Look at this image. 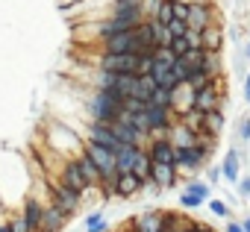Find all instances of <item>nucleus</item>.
I'll list each match as a JSON object with an SVG mask.
<instances>
[{"mask_svg":"<svg viewBox=\"0 0 250 232\" xmlns=\"http://www.w3.org/2000/svg\"><path fill=\"white\" fill-rule=\"evenodd\" d=\"M30 191H33L30 162L18 150L3 147L0 150V203H3V209L9 214H18Z\"/></svg>","mask_w":250,"mask_h":232,"instance_id":"obj_1","label":"nucleus"},{"mask_svg":"<svg viewBox=\"0 0 250 232\" xmlns=\"http://www.w3.org/2000/svg\"><path fill=\"white\" fill-rule=\"evenodd\" d=\"M85 109H88L91 124H103V127H112L115 121L124 118V100L112 91H91Z\"/></svg>","mask_w":250,"mask_h":232,"instance_id":"obj_2","label":"nucleus"},{"mask_svg":"<svg viewBox=\"0 0 250 232\" xmlns=\"http://www.w3.org/2000/svg\"><path fill=\"white\" fill-rule=\"evenodd\" d=\"M94 65L97 71H106V74H133V77L142 74L136 53H100Z\"/></svg>","mask_w":250,"mask_h":232,"instance_id":"obj_3","label":"nucleus"},{"mask_svg":"<svg viewBox=\"0 0 250 232\" xmlns=\"http://www.w3.org/2000/svg\"><path fill=\"white\" fill-rule=\"evenodd\" d=\"M100 50L103 53H150L142 41H139V36H136V30H130V33H118V36H106V39H100Z\"/></svg>","mask_w":250,"mask_h":232,"instance_id":"obj_4","label":"nucleus"},{"mask_svg":"<svg viewBox=\"0 0 250 232\" xmlns=\"http://www.w3.org/2000/svg\"><path fill=\"white\" fill-rule=\"evenodd\" d=\"M53 179H56L59 185H65L68 191L80 194V197H85V191H88V182L83 179V174H80V168H77L74 159H59V174H56Z\"/></svg>","mask_w":250,"mask_h":232,"instance_id":"obj_5","label":"nucleus"},{"mask_svg":"<svg viewBox=\"0 0 250 232\" xmlns=\"http://www.w3.org/2000/svg\"><path fill=\"white\" fill-rule=\"evenodd\" d=\"M206 165H209V162H206L194 147H174V168H177V174L183 171V174L194 176V174H200Z\"/></svg>","mask_w":250,"mask_h":232,"instance_id":"obj_6","label":"nucleus"},{"mask_svg":"<svg viewBox=\"0 0 250 232\" xmlns=\"http://www.w3.org/2000/svg\"><path fill=\"white\" fill-rule=\"evenodd\" d=\"M44 206H47V200H42V197H39V191L33 188V191L27 194V200H24L21 212H18V217L24 220L27 232H39V220H42V209H44Z\"/></svg>","mask_w":250,"mask_h":232,"instance_id":"obj_7","label":"nucleus"},{"mask_svg":"<svg viewBox=\"0 0 250 232\" xmlns=\"http://www.w3.org/2000/svg\"><path fill=\"white\" fill-rule=\"evenodd\" d=\"M218 18L215 6H203V3H188V30L203 33L206 27H212Z\"/></svg>","mask_w":250,"mask_h":232,"instance_id":"obj_8","label":"nucleus"},{"mask_svg":"<svg viewBox=\"0 0 250 232\" xmlns=\"http://www.w3.org/2000/svg\"><path fill=\"white\" fill-rule=\"evenodd\" d=\"M150 182H153L156 188H162V191H171V188H177L183 179H180V174H177L174 165H150Z\"/></svg>","mask_w":250,"mask_h":232,"instance_id":"obj_9","label":"nucleus"},{"mask_svg":"<svg viewBox=\"0 0 250 232\" xmlns=\"http://www.w3.org/2000/svg\"><path fill=\"white\" fill-rule=\"evenodd\" d=\"M65 223H68V217L62 214V209H59V206H53V203L47 200V206L42 209L39 232H62V229H65Z\"/></svg>","mask_w":250,"mask_h":232,"instance_id":"obj_10","label":"nucleus"},{"mask_svg":"<svg viewBox=\"0 0 250 232\" xmlns=\"http://www.w3.org/2000/svg\"><path fill=\"white\" fill-rule=\"evenodd\" d=\"M85 141H88V144H97V147H106V150H112V153L121 147L118 138L112 135V130L103 127V124H88V130H85Z\"/></svg>","mask_w":250,"mask_h":232,"instance_id":"obj_11","label":"nucleus"},{"mask_svg":"<svg viewBox=\"0 0 250 232\" xmlns=\"http://www.w3.org/2000/svg\"><path fill=\"white\" fill-rule=\"evenodd\" d=\"M145 153H147V159L153 165H174V144H171V138H153Z\"/></svg>","mask_w":250,"mask_h":232,"instance_id":"obj_12","label":"nucleus"},{"mask_svg":"<svg viewBox=\"0 0 250 232\" xmlns=\"http://www.w3.org/2000/svg\"><path fill=\"white\" fill-rule=\"evenodd\" d=\"M150 182H142V179H136L133 174H118V182H115V197H121V200H130V197H136L139 191H145Z\"/></svg>","mask_w":250,"mask_h":232,"instance_id":"obj_13","label":"nucleus"},{"mask_svg":"<svg viewBox=\"0 0 250 232\" xmlns=\"http://www.w3.org/2000/svg\"><path fill=\"white\" fill-rule=\"evenodd\" d=\"M109 130H112V135L118 138V144H130V147H142V144L147 141V138H145L142 133H136V130H133V127H130L127 121H115V124L109 127Z\"/></svg>","mask_w":250,"mask_h":232,"instance_id":"obj_14","label":"nucleus"},{"mask_svg":"<svg viewBox=\"0 0 250 232\" xmlns=\"http://www.w3.org/2000/svg\"><path fill=\"white\" fill-rule=\"evenodd\" d=\"M238 171H241V150H238V144H232L229 150H227V156H224V165H221V176L227 179V182H238Z\"/></svg>","mask_w":250,"mask_h":232,"instance_id":"obj_15","label":"nucleus"},{"mask_svg":"<svg viewBox=\"0 0 250 232\" xmlns=\"http://www.w3.org/2000/svg\"><path fill=\"white\" fill-rule=\"evenodd\" d=\"M162 212H165V209H147V212L130 217V220H133V229H136V232H159Z\"/></svg>","mask_w":250,"mask_h":232,"instance_id":"obj_16","label":"nucleus"},{"mask_svg":"<svg viewBox=\"0 0 250 232\" xmlns=\"http://www.w3.org/2000/svg\"><path fill=\"white\" fill-rule=\"evenodd\" d=\"M139 153H142V147L121 144V147L115 150V171H118V174H130V171H133V162L139 159Z\"/></svg>","mask_w":250,"mask_h":232,"instance_id":"obj_17","label":"nucleus"},{"mask_svg":"<svg viewBox=\"0 0 250 232\" xmlns=\"http://www.w3.org/2000/svg\"><path fill=\"white\" fill-rule=\"evenodd\" d=\"M221 47H224V30L221 27H206L203 33H200V50H206V53H221Z\"/></svg>","mask_w":250,"mask_h":232,"instance_id":"obj_18","label":"nucleus"},{"mask_svg":"<svg viewBox=\"0 0 250 232\" xmlns=\"http://www.w3.org/2000/svg\"><path fill=\"white\" fill-rule=\"evenodd\" d=\"M224 124H227V118H224V109H215V112H206L203 115V135H209V138H218L221 135V130H224Z\"/></svg>","mask_w":250,"mask_h":232,"instance_id":"obj_19","label":"nucleus"},{"mask_svg":"<svg viewBox=\"0 0 250 232\" xmlns=\"http://www.w3.org/2000/svg\"><path fill=\"white\" fill-rule=\"evenodd\" d=\"M197 71H200V74H206L209 79H218V77H221V71H224L221 53H206V50H203V59H200Z\"/></svg>","mask_w":250,"mask_h":232,"instance_id":"obj_20","label":"nucleus"},{"mask_svg":"<svg viewBox=\"0 0 250 232\" xmlns=\"http://www.w3.org/2000/svg\"><path fill=\"white\" fill-rule=\"evenodd\" d=\"M77 162V168H80V174H83V179L88 182V188H100V171L94 168V162L83 153V156H77L74 159Z\"/></svg>","mask_w":250,"mask_h":232,"instance_id":"obj_21","label":"nucleus"},{"mask_svg":"<svg viewBox=\"0 0 250 232\" xmlns=\"http://www.w3.org/2000/svg\"><path fill=\"white\" fill-rule=\"evenodd\" d=\"M194 141H197V133H191L183 124H174V130H171V144L174 147H194Z\"/></svg>","mask_w":250,"mask_h":232,"instance_id":"obj_22","label":"nucleus"},{"mask_svg":"<svg viewBox=\"0 0 250 232\" xmlns=\"http://www.w3.org/2000/svg\"><path fill=\"white\" fill-rule=\"evenodd\" d=\"M150 18H153L156 24L168 27V24L174 21V3H171V0H159V3L153 6V12H150Z\"/></svg>","mask_w":250,"mask_h":232,"instance_id":"obj_23","label":"nucleus"},{"mask_svg":"<svg viewBox=\"0 0 250 232\" xmlns=\"http://www.w3.org/2000/svg\"><path fill=\"white\" fill-rule=\"evenodd\" d=\"M183 191H186V194H191V197H197V200H203V203L212 197V188H209V182H203V179H194V176L186 182V188H183Z\"/></svg>","mask_w":250,"mask_h":232,"instance_id":"obj_24","label":"nucleus"},{"mask_svg":"<svg viewBox=\"0 0 250 232\" xmlns=\"http://www.w3.org/2000/svg\"><path fill=\"white\" fill-rule=\"evenodd\" d=\"M150 165H153V162H150V159H147V153L142 150V153H139V159L133 162V171H130V174H133L136 179H142V182H150Z\"/></svg>","mask_w":250,"mask_h":232,"instance_id":"obj_25","label":"nucleus"},{"mask_svg":"<svg viewBox=\"0 0 250 232\" xmlns=\"http://www.w3.org/2000/svg\"><path fill=\"white\" fill-rule=\"evenodd\" d=\"M150 106H162V109H171L174 112V91H168V88H153V94H150V100H147Z\"/></svg>","mask_w":250,"mask_h":232,"instance_id":"obj_26","label":"nucleus"},{"mask_svg":"<svg viewBox=\"0 0 250 232\" xmlns=\"http://www.w3.org/2000/svg\"><path fill=\"white\" fill-rule=\"evenodd\" d=\"M85 232H109V223H106L103 209H97V212H91L85 217Z\"/></svg>","mask_w":250,"mask_h":232,"instance_id":"obj_27","label":"nucleus"},{"mask_svg":"<svg viewBox=\"0 0 250 232\" xmlns=\"http://www.w3.org/2000/svg\"><path fill=\"white\" fill-rule=\"evenodd\" d=\"M206 209H209L215 217H227V220H232V212H229V206H227L224 200H218V197H209V200H206Z\"/></svg>","mask_w":250,"mask_h":232,"instance_id":"obj_28","label":"nucleus"},{"mask_svg":"<svg viewBox=\"0 0 250 232\" xmlns=\"http://www.w3.org/2000/svg\"><path fill=\"white\" fill-rule=\"evenodd\" d=\"M209 82H212V79H209L206 74H200V71H194V74H191V77L186 79V88H188V91L194 94V91H200V88H206Z\"/></svg>","mask_w":250,"mask_h":232,"instance_id":"obj_29","label":"nucleus"},{"mask_svg":"<svg viewBox=\"0 0 250 232\" xmlns=\"http://www.w3.org/2000/svg\"><path fill=\"white\" fill-rule=\"evenodd\" d=\"M235 141H241V144L250 141V115H244V118L235 124Z\"/></svg>","mask_w":250,"mask_h":232,"instance_id":"obj_30","label":"nucleus"},{"mask_svg":"<svg viewBox=\"0 0 250 232\" xmlns=\"http://www.w3.org/2000/svg\"><path fill=\"white\" fill-rule=\"evenodd\" d=\"M150 56H153V62L174 65V53H171V47H153V50H150Z\"/></svg>","mask_w":250,"mask_h":232,"instance_id":"obj_31","label":"nucleus"},{"mask_svg":"<svg viewBox=\"0 0 250 232\" xmlns=\"http://www.w3.org/2000/svg\"><path fill=\"white\" fill-rule=\"evenodd\" d=\"M180 206H183L186 212H194V209H200V206H203V200H197V197H191V194H186V191H183V194H180Z\"/></svg>","mask_w":250,"mask_h":232,"instance_id":"obj_32","label":"nucleus"},{"mask_svg":"<svg viewBox=\"0 0 250 232\" xmlns=\"http://www.w3.org/2000/svg\"><path fill=\"white\" fill-rule=\"evenodd\" d=\"M235 194L244 197V200H250V174H247V176H238V182H235Z\"/></svg>","mask_w":250,"mask_h":232,"instance_id":"obj_33","label":"nucleus"},{"mask_svg":"<svg viewBox=\"0 0 250 232\" xmlns=\"http://www.w3.org/2000/svg\"><path fill=\"white\" fill-rule=\"evenodd\" d=\"M165 30H168V33H171V39H183V36H186V33H188V27H186V24H183V21H171V24H168V27H165Z\"/></svg>","mask_w":250,"mask_h":232,"instance_id":"obj_34","label":"nucleus"},{"mask_svg":"<svg viewBox=\"0 0 250 232\" xmlns=\"http://www.w3.org/2000/svg\"><path fill=\"white\" fill-rule=\"evenodd\" d=\"M174 21H183L188 27V3H174Z\"/></svg>","mask_w":250,"mask_h":232,"instance_id":"obj_35","label":"nucleus"},{"mask_svg":"<svg viewBox=\"0 0 250 232\" xmlns=\"http://www.w3.org/2000/svg\"><path fill=\"white\" fill-rule=\"evenodd\" d=\"M203 171H206V176H209V188L221 182V165H206Z\"/></svg>","mask_w":250,"mask_h":232,"instance_id":"obj_36","label":"nucleus"},{"mask_svg":"<svg viewBox=\"0 0 250 232\" xmlns=\"http://www.w3.org/2000/svg\"><path fill=\"white\" fill-rule=\"evenodd\" d=\"M186 41H188V47H191V50H200V33L188 30V33H186Z\"/></svg>","mask_w":250,"mask_h":232,"instance_id":"obj_37","label":"nucleus"},{"mask_svg":"<svg viewBox=\"0 0 250 232\" xmlns=\"http://www.w3.org/2000/svg\"><path fill=\"white\" fill-rule=\"evenodd\" d=\"M224 232H244V229H241V220H227Z\"/></svg>","mask_w":250,"mask_h":232,"instance_id":"obj_38","label":"nucleus"},{"mask_svg":"<svg viewBox=\"0 0 250 232\" xmlns=\"http://www.w3.org/2000/svg\"><path fill=\"white\" fill-rule=\"evenodd\" d=\"M244 100L250 103V71H247V77H244Z\"/></svg>","mask_w":250,"mask_h":232,"instance_id":"obj_39","label":"nucleus"},{"mask_svg":"<svg viewBox=\"0 0 250 232\" xmlns=\"http://www.w3.org/2000/svg\"><path fill=\"white\" fill-rule=\"evenodd\" d=\"M59 3H62V9H68V6H71V3H74V6H77V3H83V0H59Z\"/></svg>","mask_w":250,"mask_h":232,"instance_id":"obj_40","label":"nucleus"},{"mask_svg":"<svg viewBox=\"0 0 250 232\" xmlns=\"http://www.w3.org/2000/svg\"><path fill=\"white\" fill-rule=\"evenodd\" d=\"M241 229H244V232H250V214H247V217L241 220Z\"/></svg>","mask_w":250,"mask_h":232,"instance_id":"obj_41","label":"nucleus"},{"mask_svg":"<svg viewBox=\"0 0 250 232\" xmlns=\"http://www.w3.org/2000/svg\"><path fill=\"white\" fill-rule=\"evenodd\" d=\"M0 232H12V226H9V220H3V223H0Z\"/></svg>","mask_w":250,"mask_h":232,"instance_id":"obj_42","label":"nucleus"},{"mask_svg":"<svg viewBox=\"0 0 250 232\" xmlns=\"http://www.w3.org/2000/svg\"><path fill=\"white\" fill-rule=\"evenodd\" d=\"M244 59L250 62V41H244Z\"/></svg>","mask_w":250,"mask_h":232,"instance_id":"obj_43","label":"nucleus"},{"mask_svg":"<svg viewBox=\"0 0 250 232\" xmlns=\"http://www.w3.org/2000/svg\"><path fill=\"white\" fill-rule=\"evenodd\" d=\"M121 232H136V229H133V220H127V226H124Z\"/></svg>","mask_w":250,"mask_h":232,"instance_id":"obj_44","label":"nucleus"},{"mask_svg":"<svg viewBox=\"0 0 250 232\" xmlns=\"http://www.w3.org/2000/svg\"><path fill=\"white\" fill-rule=\"evenodd\" d=\"M171 3H188V0H171Z\"/></svg>","mask_w":250,"mask_h":232,"instance_id":"obj_45","label":"nucleus"},{"mask_svg":"<svg viewBox=\"0 0 250 232\" xmlns=\"http://www.w3.org/2000/svg\"><path fill=\"white\" fill-rule=\"evenodd\" d=\"M109 232H121V229H109Z\"/></svg>","mask_w":250,"mask_h":232,"instance_id":"obj_46","label":"nucleus"}]
</instances>
